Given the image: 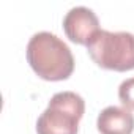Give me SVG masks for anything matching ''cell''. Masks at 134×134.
Listing matches in <instances>:
<instances>
[{"mask_svg":"<svg viewBox=\"0 0 134 134\" xmlns=\"http://www.w3.org/2000/svg\"><path fill=\"white\" fill-rule=\"evenodd\" d=\"M27 62L38 77L49 82L66 81L74 71L71 49L51 32H38L29 40Z\"/></svg>","mask_w":134,"mask_h":134,"instance_id":"6da1fadb","label":"cell"},{"mask_svg":"<svg viewBox=\"0 0 134 134\" xmlns=\"http://www.w3.org/2000/svg\"><path fill=\"white\" fill-rule=\"evenodd\" d=\"M87 51L99 68L118 73L134 70V35L129 32L99 30Z\"/></svg>","mask_w":134,"mask_h":134,"instance_id":"7a4b0ae2","label":"cell"},{"mask_svg":"<svg viewBox=\"0 0 134 134\" xmlns=\"http://www.w3.org/2000/svg\"><path fill=\"white\" fill-rule=\"evenodd\" d=\"M85 112V101L74 92L55 93L38 117L36 134H77Z\"/></svg>","mask_w":134,"mask_h":134,"instance_id":"3957f363","label":"cell"},{"mask_svg":"<svg viewBox=\"0 0 134 134\" xmlns=\"http://www.w3.org/2000/svg\"><path fill=\"white\" fill-rule=\"evenodd\" d=\"M63 30L70 41L87 46L101 30L98 16L87 7H74L63 18Z\"/></svg>","mask_w":134,"mask_h":134,"instance_id":"277c9868","label":"cell"},{"mask_svg":"<svg viewBox=\"0 0 134 134\" xmlns=\"http://www.w3.org/2000/svg\"><path fill=\"white\" fill-rule=\"evenodd\" d=\"M96 128L99 134H132L134 115L125 107L109 106L99 112Z\"/></svg>","mask_w":134,"mask_h":134,"instance_id":"5b68a950","label":"cell"},{"mask_svg":"<svg viewBox=\"0 0 134 134\" xmlns=\"http://www.w3.org/2000/svg\"><path fill=\"white\" fill-rule=\"evenodd\" d=\"M118 99L128 109L134 110V77L123 81L118 87Z\"/></svg>","mask_w":134,"mask_h":134,"instance_id":"8992f818","label":"cell"}]
</instances>
